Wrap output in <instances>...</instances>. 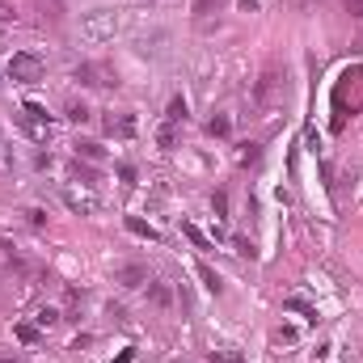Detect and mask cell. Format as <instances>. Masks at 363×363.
<instances>
[{
  "label": "cell",
  "mask_w": 363,
  "mask_h": 363,
  "mask_svg": "<svg viewBox=\"0 0 363 363\" xmlns=\"http://www.w3.org/2000/svg\"><path fill=\"white\" fill-rule=\"evenodd\" d=\"M118 34V13L114 9H93L81 17V38L85 43H110Z\"/></svg>",
  "instance_id": "cell-1"
},
{
  "label": "cell",
  "mask_w": 363,
  "mask_h": 363,
  "mask_svg": "<svg viewBox=\"0 0 363 363\" xmlns=\"http://www.w3.org/2000/svg\"><path fill=\"white\" fill-rule=\"evenodd\" d=\"M4 72H9V81H17V85H38V81H43V60L30 55V51H17Z\"/></svg>",
  "instance_id": "cell-2"
},
{
  "label": "cell",
  "mask_w": 363,
  "mask_h": 363,
  "mask_svg": "<svg viewBox=\"0 0 363 363\" xmlns=\"http://www.w3.org/2000/svg\"><path fill=\"white\" fill-rule=\"evenodd\" d=\"M279 97H283V72H279V68H267V72H262V81L254 85V101L267 110V106H274Z\"/></svg>",
  "instance_id": "cell-3"
},
{
  "label": "cell",
  "mask_w": 363,
  "mask_h": 363,
  "mask_svg": "<svg viewBox=\"0 0 363 363\" xmlns=\"http://www.w3.org/2000/svg\"><path fill=\"white\" fill-rule=\"evenodd\" d=\"M64 203L77 211V216H97V194L93 190H85V186H64Z\"/></svg>",
  "instance_id": "cell-4"
},
{
  "label": "cell",
  "mask_w": 363,
  "mask_h": 363,
  "mask_svg": "<svg viewBox=\"0 0 363 363\" xmlns=\"http://www.w3.org/2000/svg\"><path fill=\"white\" fill-rule=\"evenodd\" d=\"M21 123H26V131H30L38 144H47V140H51V123H47V110H43V106H34V101H30Z\"/></svg>",
  "instance_id": "cell-5"
},
{
  "label": "cell",
  "mask_w": 363,
  "mask_h": 363,
  "mask_svg": "<svg viewBox=\"0 0 363 363\" xmlns=\"http://www.w3.org/2000/svg\"><path fill=\"white\" fill-rule=\"evenodd\" d=\"M72 77H77L81 85H114V81H118V77H114L110 68H101V64H81Z\"/></svg>",
  "instance_id": "cell-6"
},
{
  "label": "cell",
  "mask_w": 363,
  "mask_h": 363,
  "mask_svg": "<svg viewBox=\"0 0 363 363\" xmlns=\"http://www.w3.org/2000/svg\"><path fill=\"white\" fill-rule=\"evenodd\" d=\"M106 135L131 140V135H135V118H131V114H110V118H106Z\"/></svg>",
  "instance_id": "cell-7"
},
{
  "label": "cell",
  "mask_w": 363,
  "mask_h": 363,
  "mask_svg": "<svg viewBox=\"0 0 363 363\" xmlns=\"http://www.w3.org/2000/svg\"><path fill=\"white\" fill-rule=\"evenodd\" d=\"M114 283H123V287H144V283H148V271H144V267H123V271L114 274Z\"/></svg>",
  "instance_id": "cell-8"
},
{
  "label": "cell",
  "mask_w": 363,
  "mask_h": 363,
  "mask_svg": "<svg viewBox=\"0 0 363 363\" xmlns=\"http://www.w3.org/2000/svg\"><path fill=\"white\" fill-rule=\"evenodd\" d=\"M17 271V254H13V245L9 241H0V279L4 274H13Z\"/></svg>",
  "instance_id": "cell-9"
},
{
  "label": "cell",
  "mask_w": 363,
  "mask_h": 363,
  "mask_svg": "<svg viewBox=\"0 0 363 363\" xmlns=\"http://www.w3.org/2000/svg\"><path fill=\"white\" fill-rule=\"evenodd\" d=\"M157 144H161V148H174V144H178V131H174V123H169V118L157 127Z\"/></svg>",
  "instance_id": "cell-10"
},
{
  "label": "cell",
  "mask_w": 363,
  "mask_h": 363,
  "mask_svg": "<svg viewBox=\"0 0 363 363\" xmlns=\"http://www.w3.org/2000/svg\"><path fill=\"white\" fill-rule=\"evenodd\" d=\"M148 296H152L157 308H169V287H165V283H152V279H148Z\"/></svg>",
  "instance_id": "cell-11"
},
{
  "label": "cell",
  "mask_w": 363,
  "mask_h": 363,
  "mask_svg": "<svg viewBox=\"0 0 363 363\" xmlns=\"http://www.w3.org/2000/svg\"><path fill=\"white\" fill-rule=\"evenodd\" d=\"M68 118H72V123H89L93 110L85 106V101H68Z\"/></svg>",
  "instance_id": "cell-12"
},
{
  "label": "cell",
  "mask_w": 363,
  "mask_h": 363,
  "mask_svg": "<svg viewBox=\"0 0 363 363\" xmlns=\"http://www.w3.org/2000/svg\"><path fill=\"white\" fill-rule=\"evenodd\" d=\"M127 228H131V233H140V237H148V241H161V233H157V228H148V224H140L135 216L127 220Z\"/></svg>",
  "instance_id": "cell-13"
},
{
  "label": "cell",
  "mask_w": 363,
  "mask_h": 363,
  "mask_svg": "<svg viewBox=\"0 0 363 363\" xmlns=\"http://www.w3.org/2000/svg\"><path fill=\"white\" fill-rule=\"evenodd\" d=\"M220 4L224 0H194V17H211V13H220Z\"/></svg>",
  "instance_id": "cell-14"
},
{
  "label": "cell",
  "mask_w": 363,
  "mask_h": 363,
  "mask_svg": "<svg viewBox=\"0 0 363 363\" xmlns=\"http://www.w3.org/2000/svg\"><path fill=\"white\" fill-rule=\"evenodd\" d=\"M165 118H169V123H186V101H182V97L169 101V114H165Z\"/></svg>",
  "instance_id": "cell-15"
},
{
  "label": "cell",
  "mask_w": 363,
  "mask_h": 363,
  "mask_svg": "<svg viewBox=\"0 0 363 363\" xmlns=\"http://www.w3.org/2000/svg\"><path fill=\"white\" fill-rule=\"evenodd\" d=\"M13 169V148H9V140L0 135V174H9Z\"/></svg>",
  "instance_id": "cell-16"
},
{
  "label": "cell",
  "mask_w": 363,
  "mask_h": 363,
  "mask_svg": "<svg viewBox=\"0 0 363 363\" xmlns=\"http://www.w3.org/2000/svg\"><path fill=\"white\" fill-rule=\"evenodd\" d=\"M34 321H38L43 330H51V325L60 321V313H55V308H38V317H34Z\"/></svg>",
  "instance_id": "cell-17"
},
{
  "label": "cell",
  "mask_w": 363,
  "mask_h": 363,
  "mask_svg": "<svg viewBox=\"0 0 363 363\" xmlns=\"http://www.w3.org/2000/svg\"><path fill=\"white\" fill-rule=\"evenodd\" d=\"M77 157H85V161H101V148H97V144H77Z\"/></svg>",
  "instance_id": "cell-18"
},
{
  "label": "cell",
  "mask_w": 363,
  "mask_h": 363,
  "mask_svg": "<svg viewBox=\"0 0 363 363\" xmlns=\"http://www.w3.org/2000/svg\"><path fill=\"white\" fill-rule=\"evenodd\" d=\"M199 274H203V283H207V291H220V274L211 271V267H199Z\"/></svg>",
  "instance_id": "cell-19"
},
{
  "label": "cell",
  "mask_w": 363,
  "mask_h": 363,
  "mask_svg": "<svg viewBox=\"0 0 363 363\" xmlns=\"http://www.w3.org/2000/svg\"><path fill=\"white\" fill-rule=\"evenodd\" d=\"M207 131H211V135H228V118H224V114H216V118L207 123Z\"/></svg>",
  "instance_id": "cell-20"
},
{
  "label": "cell",
  "mask_w": 363,
  "mask_h": 363,
  "mask_svg": "<svg viewBox=\"0 0 363 363\" xmlns=\"http://www.w3.org/2000/svg\"><path fill=\"white\" fill-rule=\"evenodd\" d=\"M211 207H216V216H224V211H228V194L216 190V194H211Z\"/></svg>",
  "instance_id": "cell-21"
},
{
  "label": "cell",
  "mask_w": 363,
  "mask_h": 363,
  "mask_svg": "<svg viewBox=\"0 0 363 363\" xmlns=\"http://www.w3.org/2000/svg\"><path fill=\"white\" fill-rule=\"evenodd\" d=\"M17 338H21V342H34V338H38V330H34V325H17Z\"/></svg>",
  "instance_id": "cell-22"
},
{
  "label": "cell",
  "mask_w": 363,
  "mask_h": 363,
  "mask_svg": "<svg viewBox=\"0 0 363 363\" xmlns=\"http://www.w3.org/2000/svg\"><path fill=\"white\" fill-rule=\"evenodd\" d=\"M342 4H347V13H351V17H359V21H363V0H342Z\"/></svg>",
  "instance_id": "cell-23"
},
{
  "label": "cell",
  "mask_w": 363,
  "mask_h": 363,
  "mask_svg": "<svg viewBox=\"0 0 363 363\" xmlns=\"http://www.w3.org/2000/svg\"><path fill=\"white\" fill-rule=\"evenodd\" d=\"M186 237H190V241H194L199 250H207V241H203V233H199V228H190V224H186Z\"/></svg>",
  "instance_id": "cell-24"
},
{
  "label": "cell",
  "mask_w": 363,
  "mask_h": 363,
  "mask_svg": "<svg viewBox=\"0 0 363 363\" xmlns=\"http://www.w3.org/2000/svg\"><path fill=\"white\" fill-rule=\"evenodd\" d=\"M0 21H17V13H13V4H9V0H0Z\"/></svg>",
  "instance_id": "cell-25"
},
{
  "label": "cell",
  "mask_w": 363,
  "mask_h": 363,
  "mask_svg": "<svg viewBox=\"0 0 363 363\" xmlns=\"http://www.w3.org/2000/svg\"><path fill=\"white\" fill-rule=\"evenodd\" d=\"M0 363H17V359H13V355H0Z\"/></svg>",
  "instance_id": "cell-26"
},
{
  "label": "cell",
  "mask_w": 363,
  "mask_h": 363,
  "mask_svg": "<svg viewBox=\"0 0 363 363\" xmlns=\"http://www.w3.org/2000/svg\"><path fill=\"white\" fill-rule=\"evenodd\" d=\"M296 4H300V9H308V4H313V0H296Z\"/></svg>",
  "instance_id": "cell-27"
}]
</instances>
